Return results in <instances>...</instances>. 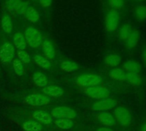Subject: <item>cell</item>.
I'll return each instance as SVG.
<instances>
[{
    "label": "cell",
    "mask_w": 146,
    "mask_h": 131,
    "mask_svg": "<svg viewBox=\"0 0 146 131\" xmlns=\"http://www.w3.org/2000/svg\"><path fill=\"white\" fill-rule=\"evenodd\" d=\"M42 51L46 56V57L47 59H53L55 57L56 55V51H55V48L53 44L48 40V39H45L42 42Z\"/></svg>",
    "instance_id": "18"
},
{
    "label": "cell",
    "mask_w": 146,
    "mask_h": 131,
    "mask_svg": "<svg viewBox=\"0 0 146 131\" xmlns=\"http://www.w3.org/2000/svg\"><path fill=\"white\" fill-rule=\"evenodd\" d=\"M33 81L34 83L39 88H45L48 85V81L46 76L40 70H35L33 74Z\"/></svg>",
    "instance_id": "21"
},
{
    "label": "cell",
    "mask_w": 146,
    "mask_h": 131,
    "mask_svg": "<svg viewBox=\"0 0 146 131\" xmlns=\"http://www.w3.org/2000/svg\"><path fill=\"white\" fill-rule=\"evenodd\" d=\"M113 117L122 127H128L132 122V115L128 108L125 106H116L113 111Z\"/></svg>",
    "instance_id": "2"
},
{
    "label": "cell",
    "mask_w": 146,
    "mask_h": 131,
    "mask_svg": "<svg viewBox=\"0 0 146 131\" xmlns=\"http://www.w3.org/2000/svg\"><path fill=\"white\" fill-rule=\"evenodd\" d=\"M85 94L94 99H103L106 98H108L111 92L110 90L103 86H95V87H90V88H86L84 90Z\"/></svg>",
    "instance_id": "5"
},
{
    "label": "cell",
    "mask_w": 146,
    "mask_h": 131,
    "mask_svg": "<svg viewBox=\"0 0 146 131\" xmlns=\"http://www.w3.org/2000/svg\"><path fill=\"white\" fill-rule=\"evenodd\" d=\"M24 15H25L27 20L31 23H34V24L37 23L40 20V14H39L38 11L35 8H34L33 6L29 5L27 9V11H25Z\"/></svg>",
    "instance_id": "23"
},
{
    "label": "cell",
    "mask_w": 146,
    "mask_h": 131,
    "mask_svg": "<svg viewBox=\"0 0 146 131\" xmlns=\"http://www.w3.org/2000/svg\"><path fill=\"white\" fill-rule=\"evenodd\" d=\"M16 53L15 46L11 42H5L0 47V60L4 63H10L14 60Z\"/></svg>",
    "instance_id": "6"
},
{
    "label": "cell",
    "mask_w": 146,
    "mask_h": 131,
    "mask_svg": "<svg viewBox=\"0 0 146 131\" xmlns=\"http://www.w3.org/2000/svg\"><path fill=\"white\" fill-rule=\"evenodd\" d=\"M139 131H146V122L143 123L140 128H139Z\"/></svg>",
    "instance_id": "37"
},
{
    "label": "cell",
    "mask_w": 146,
    "mask_h": 131,
    "mask_svg": "<svg viewBox=\"0 0 146 131\" xmlns=\"http://www.w3.org/2000/svg\"><path fill=\"white\" fill-rule=\"evenodd\" d=\"M141 38V34H140V31L137 28H133L132 32L131 33V34L128 36V38L125 39V46L129 49V50H133L135 49L140 40Z\"/></svg>",
    "instance_id": "12"
},
{
    "label": "cell",
    "mask_w": 146,
    "mask_h": 131,
    "mask_svg": "<svg viewBox=\"0 0 146 131\" xmlns=\"http://www.w3.org/2000/svg\"><path fill=\"white\" fill-rule=\"evenodd\" d=\"M24 37L27 45L32 49H37L42 45V34L35 27H28L24 32Z\"/></svg>",
    "instance_id": "1"
},
{
    "label": "cell",
    "mask_w": 146,
    "mask_h": 131,
    "mask_svg": "<svg viewBox=\"0 0 146 131\" xmlns=\"http://www.w3.org/2000/svg\"><path fill=\"white\" fill-rule=\"evenodd\" d=\"M50 114L52 117H55L56 119L67 118L72 120L76 118L78 116L77 112L69 106H58L52 109Z\"/></svg>",
    "instance_id": "7"
},
{
    "label": "cell",
    "mask_w": 146,
    "mask_h": 131,
    "mask_svg": "<svg viewBox=\"0 0 146 131\" xmlns=\"http://www.w3.org/2000/svg\"><path fill=\"white\" fill-rule=\"evenodd\" d=\"M108 3L112 10H120L125 6V0H108Z\"/></svg>",
    "instance_id": "31"
},
{
    "label": "cell",
    "mask_w": 146,
    "mask_h": 131,
    "mask_svg": "<svg viewBox=\"0 0 146 131\" xmlns=\"http://www.w3.org/2000/svg\"><path fill=\"white\" fill-rule=\"evenodd\" d=\"M117 106V101L112 98H106L95 102L92 105V110L97 112L108 111Z\"/></svg>",
    "instance_id": "8"
},
{
    "label": "cell",
    "mask_w": 146,
    "mask_h": 131,
    "mask_svg": "<svg viewBox=\"0 0 146 131\" xmlns=\"http://www.w3.org/2000/svg\"><path fill=\"white\" fill-rule=\"evenodd\" d=\"M42 93L46 96H52V97H61L64 94V91L62 88L56 86V85H47L46 87L41 88Z\"/></svg>",
    "instance_id": "14"
},
{
    "label": "cell",
    "mask_w": 146,
    "mask_h": 131,
    "mask_svg": "<svg viewBox=\"0 0 146 131\" xmlns=\"http://www.w3.org/2000/svg\"><path fill=\"white\" fill-rule=\"evenodd\" d=\"M119 14L118 11L110 10L105 16V29L108 33L115 32L119 25Z\"/></svg>",
    "instance_id": "4"
},
{
    "label": "cell",
    "mask_w": 146,
    "mask_h": 131,
    "mask_svg": "<svg viewBox=\"0 0 146 131\" xmlns=\"http://www.w3.org/2000/svg\"><path fill=\"white\" fill-rule=\"evenodd\" d=\"M60 69L67 73H70V72H74L76 70H78L79 65L73 62V61H70V60H65L60 63Z\"/></svg>",
    "instance_id": "25"
},
{
    "label": "cell",
    "mask_w": 146,
    "mask_h": 131,
    "mask_svg": "<svg viewBox=\"0 0 146 131\" xmlns=\"http://www.w3.org/2000/svg\"><path fill=\"white\" fill-rule=\"evenodd\" d=\"M76 82L80 87L90 88L95 86H99L102 82V77L96 74H84L79 76Z\"/></svg>",
    "instance_id": "3"
},
{
    "label": "cell",
    "mask_w": 146,
    "mask_h": 131,
    "mask_svg": "<svg viewBox=\"0 0 146 131\" xmlns=\"http://www.w3.org/2000/svg\"><path fill=\"white\" fill-rule=\"evenodd\" d=\"M29 6V4L28 2L23 1L22 4H21V5L19 6L17 11V14H18V15H24V13L27 11V9H28Z\"/></svg>",
    "instance_id": "33"
},
{
    "label": "cell",
    "mask_w": 146,
    "mask_h": 131,
    "mask_svg": "<svg viewBox=\"0 0 146 131\" xmlns=\"http://www.w3.org/2000/svg\"><path fill=\"white\" fill-rule=\"evenodd\" d=\"M131 1L134 3H137V4H144L146 0H131Z\"/></svg>",
    "instance_id": "38"
},
{
    "label": "cell",
    "mask_w": 146,
    "mask_h": 131,
    "mask_svg": "<svg viewBox=\"0 0 146 131\" xmlns=\"http://www.w3.org/2000/svg\"><path fill=\"white\" fill-rule=\"evenodd\" d=\"M96 131H113L111 128H108V127H101L99 128H97Z\"/></svg>",
    "instance_id": "35"
},
{
    "label": "cell",
    "mask_w": 146,
    "mask_h": 131,
    "mask_svg": "<svg viewBox=\"0 0 146 131\" xmlns=\"http://www.w3.org/2000/svg\"><path fill=\"white\" fill-rule=\"evenodd\" d=\"M123 70L126 73L139 74L142 70V66L138 61H137L135 59H128V60L125 61L123 63Z\"/></svg>",
    "instance_id": "13"
},
{
    "label": "cell",
    "mask_w": 146,
    "mask_h": 131,
    "mask_svg": "<svg viewBox=\"0 0 146 131\" xmlns=\"http://www.w3.org/2000/svg\"><path fill=\"white\" fill-rule=\"evenodd\" d=\"M55 125L61 128V129H70L73 126H74V122L71 119H67V118H60V119H56L54 121Z\"/></svg>",
    "instance_id": "28"
},
{
    "label": "cell",
    "mask_w": 146,
    "mask_h": 131,
    "mask_svg": "<svg viewBox=\"0 0 146 131\" xmlns=\"http://www.w3.org/2000/svg\"><path fill=\"white\" fill-rule=\"evenodd\" d=\"M109 77L117 82H125V76H126V72L121 69V68H112L109 72H108Z\"/></svg>",
    "instance_id": "19"
},
{
    "label": "cell",
    "mask_w": 146,
    "mask_h": 131,
    "mask_svg": "<svg viewBox=\"0 0 146 131\" xmlns=\"http://www.w3.org/2000/svg\"><path fill=\"white\" fill-rule=\"evenodd\" d=\"M125 82H127L130 85H131L133 87H139L143 82V79H142V77L140 76L139 74H137V73H126Z\"/></svg>",
    "instance_id": "26"
},
{
    "label": "cell",
    "mask_w": 146,
    "mask_h": 131,
    "mask_svg": "<svg viewBox=\"0 0 146 131\" xmlns=\"http://www.w3.org/2000/svg\"><path fill=\"white\" fill-rule=\"evenodd\" d=\"M32 1H37V0H32Z\"/></svg>",
    "instance_id": "39"
},
{
    "label": "cell",
    "mask_w": 146,
    "mask_h": 131,
    "mask_svg": "<svg viewBox=\"0 0 146 131\" xmlns=\"http://www.w3.org/2000/svg\"><path fill=\"white\" fill-rule=\"evenodd\" d=\"M40 5H42L43 7H50L52 5V0H38Z\"/></svg>",
    "instance_id": "34"
},
{
    "label": "cell",
    "mask_w": 146,
    "mask_h": 131,
    "mask_svg": "<svg viewBox=\"0 0 146 131\" xmlns=\"http://www.w3.org/2000/svg\"><path fill=\"white\" fill-rule=\"evenodd\" d=\"M22 0H7L5 3V10L11 13H16L22 4Z\"/></svg>",
    "instance_id": "29"
},
{
    "label": "cell",
    "mask_w": 146,
    "mask_h": 131,
    "mask_svg": "<svg viewBox=\"0 0 146 131\" xmlns=\"http://www.w3.org/2000/svg\"><path fill=\"white\" fill-rule=\"evenodd\" d=\"M33 61L35 64H37L38 66H40L45 70H49L52 68V63L49 61V59H47L42 55H35L33 57Z\"/></svg>",
    "instance_id": "22"
},
{
    "label": "cell",
    "mask_w": 146,
    "mask_h": 131,
    "mask_svg": "<svg viewBox=\"0 0 146 131\" xmlns=\"http://www.w3.org/2000/svg\"><path fill=\"white\" fill-rule=\"evenodd\" d=\"M23 128L25 131H41L42 124L35 120H28L23 123Z\"/></svg>",
    "instance_id": "27"
},
{
    "label": "cell",
    "mask_w": 146,
    "mask_h": 131,
    "mask_svg": "<svg viewBox=\"0 0 146 131\" xmlns=\"http://www.w3.org/2000/svg\"><path fill=\"white\" fill-rule=\"evenodd\" d=\"M97 120L103 125V127L111 128L115 125L116 120L113 115L108 111H102L97 114Z\"/></svg>",
    "instance_id": "11"
},
{
    "label": "cell",
    "mask_w": 146,
    "mask_h": 131,
    "mask_svg": "<svg viewBox=\"0 0 146 131\" xmlns=\"http://www.w3.org/2000/svg\"><path fill=\"white\" fill-rule=\"evenodd\" d=\"M17 56H18V59L24 63H29L31 61L30 56L29 55V53L26 51L18 50L17 51Z\"/></svg>",
    "instance_id": "32"
},
{
    "label": "cell",
    "mask_w": 146,
    "mask_h": 131,
    "mask_svg": "<svg viewBox=\"0 0 146 131\" xmlns=\"http://www.w3.org/2000/svg\"><path fill=\"white\" fill-rule=\"evenodd\" d=\"M25 101L28 105L32 106H42L48 105L51 102V99L45 94L32 93L25 97Z\"/></svg>",
    "instance_id": "9"
},
{
    "label": "cell",
    "mask_w": 146,
    "mask_h": 131,
    "mask_svg": "<svg viewBox=\"0 0 146 131\" xmlns=\"http://www.w3.org/2000/svg\"><path fill=\"white\" fill-rule=\"evenodd\" d=\"M142 58H143L144 64L146 65V48H144L142 51Z\"/></svg>",
    "instance_id": "36"
},
{
    "label": "cell",
    "mask_w": 146,
    "mask_h": 131,
    "mask_svg": "<svg viewBox=\"0 0 146 131\" xmlns=\"http://www.w3.org/2000/svg\"><path fill=\"white\" fill-rule=\"evenodd\" d=\"M12 42H13V45L17 47L18 50L25 51L27 47V42H26L24 34H23L20 32L16 33L12 37Z\"/></svg>",
    "instance_id": "20"
},
{
    "label": "cell",
    "mask_w": 146,
    "mask_h": 131,
    "mask_svg": "<svg viewBox=\"0 0 146 131\" xmlns=\"http://www.w3.org/2000/svg\"><path fill=\"white\" fill-rule=\"evenodd\" d=\"M12 64H13V70H14L15 73L17 74V76H22L23 75V73H24L23 63L22 61H20L18 58H15L12 61Z\"/></svg>",
    "instance_id": "30"
},
{
    "label": "cell",
    "mask_w": 146,
    "mask_h": 131,
    "mask_svg": "<svg viewBox=\"0 0 146 131\" xmlns=\"http://www.w3.org/2000/svg\"><path fill=\"white\" fill-rule=\"evenodd\" d=\"M33 117L36 122L43 125H51L53 122L52 115L49 112L46 111H42V110L34 111Z\"/></svg>",
    "instance_id": "10"
},
{
    "label": "cell",
    "mask_w": 146,
    "mask_h": 131,
    "mask_svg": "<svg viewBox=\"0 0 146 131\" xmlns=\"http://www.w3.org/2000/svg\"><path fill=\"white\" fill-rule=\"evenodd\" d=\"M1 27L5 33L10 34L12 33L13 30V25H12V20L9 14H5L2 16L1 19Z\"/></svg>",
    "instance_id": "24"
},
{
    "label": "cell",
    "mask_w": 146,
    "mask_h": 131,
    "mask_svg": "<svg viewBox=\"0 0 146 131\" xmlns=\"http://www.w3.org/2000/svg\"><path fill=\"white\" fill-rule=\"evenodd\" d=\"M133 28L132 25L129 22H125L123 23L118 30V37L120 40L122 41H125V39L128 38V36L131 34V33L132 32Z\"/></svg>",
    "instance_id": "17"
},
{
    "label": "cell",
    "mask_w": 146,
    "mask_h": 131,
    "mask_svg": "<svg viewBox=\"0 0 146 131\" xmlns=\"http://www.w3.org/2000/svg\"><path fill=\"white\" fill-rule=\"evenodd\" d=\"M121 62H122V57L120 55H119L117 53H110V54L107 55L104 58L105 64L109 67H113V68L118 67L121 63Z\"/></svg>",
    "instance_id": "16"
},
{
    "label": "cell",
    "mask_w": 146,
    "mask_h": 131,
    "mask_svg": "<svg viewBox=\"0 0 146 131\" xmlns=\"http://www.w3.org/2000/svg\"><path fill=\"white\" fill-rule=\"evenodd\" d=\"M132 14L137 22H143L146 21V5L138 4L136 5L132 11Z\"/></svg>",
    "instance_id": "15"
}]
</instances>
